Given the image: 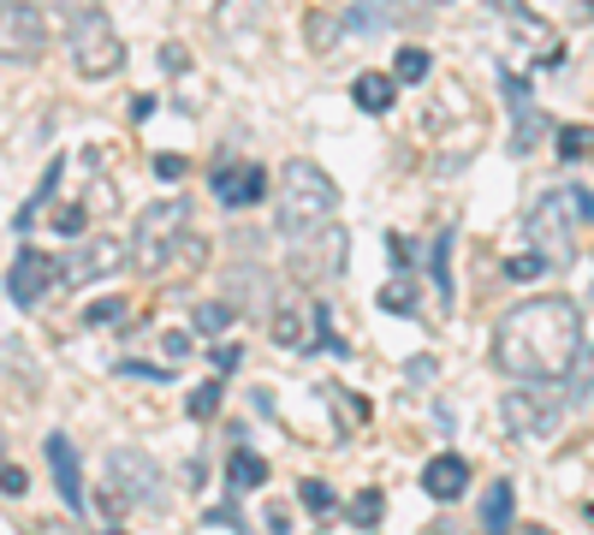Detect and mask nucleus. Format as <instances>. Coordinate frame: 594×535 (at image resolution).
I'll use <instances>...</instances> for the list:
<instances>
[{"label": "nucleus", "instance_id": "obj_1", "mask_svg": "<svg viewBox=\"0 0 594 535\" xmlns=\"http://www.w3.org/2000/svg\"><path fill=\"white\" fill-rule=\"evenodd\" d=\"M583 310L571 298L547 292V298H524L500 315L494 334V364L500 375L524 387H559L571 381L576 364H583Z\"/></svg>", "mask_w": 594, "mask_h": 535}, {"label": "nucleus", "instance_id": "obj_2", "mask_svg": "<svg viewBox=\"0 0 594 535\" xmlns=\"http://www.w3.org/2000/svg\"><path fill=\"white\" fill-rule=\"evenodd\" d=\"M273 214H280V233L303 244L315 233H327L333 214H339V191H333V179L315 161H285L280 167V185H273Z\"/></svg>", "mask_w": 594, "mask_h": 535}, {"label": "nucleus", "instance_id": "obj_3", "mask_svg": "<svg viewBox=\"0 0 594 535\" xmlns=\"http://www.w3.org/2000/svg\"><path fill=\"white\" fill-rule=\"evenodd\" d=\"M191 202L184 197H161V202H149V209L137 214V238H132V263L143 274H167L172 268V250L179 244H191Z\"/></svg>", "mask_w": 594, "mask_h": 535}, {"label": "nucleus", "instance_id": "obj_4", "mask_svg": "<svg viewBox=\"0 0 594 535\" xmlns=\"http://www.w3.org/2000/svg\"><path fill=\"white\" fill-rule=\"evenodd\" d=\"M71 66H78L83 78H113V71L125 66V42L101 7H83L78 24H71Z\"/></svg>", "mask_w": 594, "mask_h": 535}, {"label": "nucleus", "instance_id": "obj_5", "mask_svg": "<svg viewBox=\"0 0 594 535\" xmlns=\"http://www.w3.org/2000/svg\"><path fill=\"white\" fill-rule=\"evenodd\" d=\"M571 214H576V197H571V191H547V197L529 209V238H535V256H541L547 268H564V263L576 256Z\"/></svg>", "mask_w": 594, "mask_h": 535}, {"label": "nucleus", "instance_id": "obj_6", "mask_svg": "<svg viewBox=\"0 0 594 535\" xmlns=\"http://www.w3.org/2000/svg\"><path fill=\"white\" fill-rule=\"evenodd\" d=\"M54 280H66V263H60V256L19 250V263H12V280H7V298L19 303V310H36V303L48 298Z\"/></svg>", "mask_w": 594, "mask_h": 535}, {"label": "nucleus", "instance_id": "obj_7", "mask_svg": "<svg viewBox=\"0 0 594 535\" xmlns=\"http://www.w3.org/2000/svg\"><path fill=\"white\" fill-rule=\"evenodd\" d=\"M500 416L512 423V435H524V441H547L559 428V404H547L541 387H517V393H505Z\"/></svg>", "mask_w": 594, "mask_h": 535}, {"label": "nucleus", "instance_id": "obj_8", "mask_svg": "<svg viewBox=\"0 0 594 535\" xmlns=\"http://www.w3.org/2000/svg\"><path fill=\"white\" fill-rule=\"evenodd\" d=\"M155 488H161V476H155V465L143 453H113L108 458V505L113 512L132 505V500H149Z\"/></svg>", "mask_w": 594, "mask_h": 535}, {"label": "nucleus", "instance_id": "obj_9", "mask_svg": "<svg viewBox=\"0 0 594 535\" xmlns=\"http://www.w3.org/2000/svg\"><path fill=\"white\" fill-rule=\"evenodd\" d=\"M0 31H7V60L12 66L36 60L42 42H48V31H42V12L24 7V0H7V7H0Z\"/></svg>", "mask_w": 594, "mask_h": 535}, {"label": "nucleus", "instance_id": "obj_10", "mask_svg": "<svg viewBox=\"0 0 594 535\" xmlns=\"http://www.w3.org/2000/svg\"><path fill=\"white\" fill-rule=\"evenodd\" d=\"M268 191V172L256 167V161H232L214 172V197L226 202V209H250V202H262Z\"/></svg>", "mask_w": 594, "mask_h": 535}, {"label": "nucleus", "instance_id": "obj_11", "mask_svg": "<svg viewBox=\"0 0 594 535\" xmlns=\"http://www.w3.org/2000/svg\"><path fill=\"white\" fill-rule=\"evenodd\" d=\"M125 256H132V250H125L120 238H90L78 256H71L66 280H71V286H78V280H101V274H113V268L125 263Z\"/></svg>", "mask_w": 594, "mask_h": 535}, {"label": "nucleus", "instance_id": "obj_12", "mask_svg": "<svg viewBox=\"0 0 594 535\" xmlns=\"http://www.w3.org/2000/svg\"><path fill=\"white\" fill-rule=\"evenodd\" d=\"M487 7H494L500 19H505V24H512V31H517V36L529 42V48H541V60H547V66L559 60V48H553V31H547V24L535 19V12L524 7V0H487Z\"/></svg>", "mask_w": 594, "mask_h": 535}, {"label": "nucleus", "instance_id": "obj_13", "mask_svg": "<svg viewBox=\"0 0 594 535\" xmlns=\"http://www.w3.org/2000/svg\"><path fill=\"white\" fill-rule=\"evenodd\" d=\"M48 465H54V482H60V500L71 505V517L83 512V476H78V453H71L66 435H48Z\"/></svg>", "mask_w": 594, "mask_h": 535}, {"label": "nucleus", "instance_id": "obj_14", "mask_svg": "<svg viewBox=\"0 0 594 535\" xmlns=\"http://www.w3.org/2000/svg\"><path fill=\"white\" fill-rule=\"evenodd\" d=\"M423 488L434 500H458L463 488H470V465H463L458 453H440V458H428V470H423Z\"/></svg>", "mask_w": 594, "mask_h": 535}, {"label": "nucleus", "instance_id": "obj_15", "mask_svg": "<svg viewBox=\"0 0 594 535\" xmlns=\"http://www.w3.org/2000/svg\"><path fill=\"white\" fill-rule=\"evenodd\" d=\"M214 31L232 36V42L256 36L262 31V0H221V7H214Z\"/></svg>", "mask_w": 594, "mask_h": 535}, {"label": "nucleus", "instance_id": "obj_16", "mask_svg": "<svg viewBox=\"0 0 594 535\" xmlns=\"http://www.w3.org/2000/svg\"><path fill=\"white\" fill-rule=\"evenodd\" d=\"M393 83H399V78H386V71H357L351 101H357L363 113H386V108H393V96H399Z\"/></svg>", "mask_w": 594, "mask_h": 535}, {"label": "nucleus", "instance_id": "obj_17", "mask_svg": "<svg viewBox=\"0 0 594 535\" xmlns=\"http://www.w3.org/2000/svg\"><path fill=\"white\" fill-rule=\"evenodd\" d=\"M512 505H517L512 482H494V488H487V500H482V530L505 535V530H512Z\"/></svg>", "mask_w": 594, "mask_h": 535}, {"label": "nucleus", "instance_id": "obj_18", "mask_svg": "<svg viewBox=\"0 0 594 535\" xmlns=\"http://www.w3.org/2000/svg\"><path fill=\"white\" fill-rule=\"evenodd\" d=\"M541 137H547V120H541L535 108H517V125H512V155H529Z\"/></svg>", "mask_w": 594, "mask_h": 535}, {"label": "nucleus", "instance_id": "obj_19", "mask_svg": "<svg viewBox=\"0 0 594 535\" xmlns=\"http://www.w3.org/2000/svg\"><path fill=\"white\" fill-rule=\"evenodd\" d=\"M226 482H232V488H238V494H244V488L268 482V465H262V458H256V453H244V446H238V453H232V470H226Z\"/></svg>", "mask_w": 594, "mask_h": 535}, {"label": "nucleus", "instance_id": "obj_20", "mask_svg": "<svg viewBox=\"0 0 594 535\" xmlns=\"http://www.w3.org/2000/svg\"><path fill=\"white\" fill-rule=\"evenodd\" d=\"M428 268H434V292H440V298H452V233H440V238H434Z\"/></svg>", "mask_w": 594, "mask_h": 535}, {"label": "nucleus", "instance_id": "obj_21", "mask_svg": "<svg viewBox=\"0 0 594 535\" xmlns=\"http://www.w3.org/2000/svg\"><path fill=\"white\" fill-rule=\"evenodd\" d=\"M381 512H386V494H381V488H363V494L351 500V524H357V530H374V524H381Z\"/></svg>", "mask_w": 594, "mask_h": 535}, {"label": "nucleus", "instance_id": "obj_22", "mask_svg": "<svg viewBox=\"0 0 594 535\" xmlns=\"http://www.w3.org/2000/svg\"><path fill=\"white\" fill-rule=\"evenodd\" d=\"M393 78H399V83H423V78H428V54H423V48H399V54H393Z\"/></svg>", "mask_w": 594, "mask_h": 535}, {"label": "nucleus", "instance_id": "obj_23", "mask_svg": "<svg viewBox=\"0 0 594 535\" xmlns=\"http://www.w3.org/2000/svg\"><path fill=\"white\" fill-rule=\"evenodd\" d=\"M589 149H594V132H589V125H564V132H559V155H564V161H583Z\"/></svg>", "mask_w": 594, "mask_h": 535}, {"label": "nucleus", "instance_id": "obj_24", "mask_svg": "<svg viewBox=\"0 0 594 535\" xmlns=\"http://www.w3.org/2000/svg\"><path fill=\"white\" fill-rule=\"evenodd\" d=\"M273 339H280V345H303V315L292 310V303L273 310Z\"/></svg>", "mask_w": 594, "mask_h": 535}, {"label": "nucleus", "instance_id": "obj_25", "mask_svg": "<svg viewBox=\"0 0 594 535\" xmlns=\"http://www.w3.org/2000/svg\"><path fill=\"white\" fill-rule=\"evenodd\" d=\"M339 31H345V19H327V12H310V24H303V36H310L315 48H333Z\"/></svg>", "mask_w": 594, "mask_h": 535}, {"label": "nucleus", "instance_id": "obj_26", "mask_svg": "<svg viewBox=\"0 0 594 535\" xmlns=\"http://www.w3.org/2000/svg\"><path fill=\"white\" fill-rule=\"evenodd\" d=\"M226 322H232V303H202L197 310V334H226Z\"/></svg>", "mask_w": 594, "mask_h": 535}, {"label": "nucleus", "instance_id": "obj_27", "mask_svg": "<svg viewBox=\"0 0 594 535\" xmlns=\"http://www.w3.org/2000/svg\"><path fill=\"white\" fill-rule=\"evenodd\" d=\"M120 315H125L120 298H101V303H90V310H83V327H108V322H120Z\"/></svg>", "mask_w": 594, "mask_h": 535}, {"label": "nucleus", "instance_id": "obj_28", "mask_svg": "<svg viewBox=\"0 0 594 535\" xmlns=\"http://www.w3.org/2000/svg\"><path fill=\"white\" fill-rule=\"evenodd\" d=\"M500 274H505V280H541L547 263H541V256H512V263H505Z\"/></svg>", "mask_w": 594, "mask_h": 535}, {"label": "nucleus", "instance_id": "obj_29", "mask_svg": "<svg viewBox=\"0 0 594 535\" xmlns=\"http://www.w3.org/2000/svg\"><path fill=\"white\" fill-rule=\"evenodd\" d=\"M214 411H221V381H209V387L191 393V416H214Z\"/></svg>", "mask_w": 594, "mask_h": 535}, {"label": "nucleus", "instance_id": "obj_30", "mask_svg": "<svg viewBox=\"0 0 594 535\" xmlns=\"http://www.w3.org/2000/svg\"><path fill=\"white\" fill-rule=\"evenodd\" d=\"M298 500L310 505V512H333V488H327V482H303Z\"/></svg>", "mask_w": 594, "mask_h": 535}, {"label": "nucleus", "instance_id": "obj_31", "mask_svg": "<svg viewBox=\"0 0 594 535\" xmlns=\"http://www.w3.org/2000/svg\"><path fill=\"white\" fill-rule=\"evenodd\" d=\"M500 90H505V101H512V113L529 108V83L517 78V71H500Z\"/></svg>", "mask_w": 594, "mask_h": 535}, {"label": "nucleus", "instance_id": "obj_32", "mask_svg": "<svg viewBox=\"0 0 594 535\" xmlns=\"http://www.w3.org/2000/svg\"><path fill=\"white\" fill-rule=\"evenodd\" d=\"M381 310H404V315H411V310H416L411 286H386V292H381Z\"/></svg>", "mask_w": 594, "mask_h": 535}, {"label": "nucleus", "instance_id": "obj_33", "mask_svg": "<svg viewBox=\"0 0 594 535\" xmlns=\"http://www.w3.org/2000/svg\"><path fill=\"white\" fill-rule=\"evenodd\" d=\"M54 233H60V238H78V233H83V209H60V214H54Z\"/></svg>", "mask_w": 594, "mask_h": 535}, {"label": "nucleus", "instance_id": "obj_34", "mask_svg": "<svg viewBox=\"0 0 594 535\" xmlns=\"http://www.w3.org/2000/svg\"><path fill=\"white\" fill-rule=\"evenodd\" d=\"M404 375H411L416 387H428V381H434V357H411V364H404Z\"/></svg>", "mask_w": 594, "mask_h": 535}, {"label": "nucleus", "instance_id": "obj_35", "mask_svg": "<svg viewBox=\"0 0 594 535\" xmlns=\"http://www.w3.org/2000/svg\"><path fill=\"white\" fill-rule=\"evenodd\" d=\"M155 172H161V179H184V161L179 155H155Z\"/></svg>", "mask_w": 594, "mask_h": 535}, {"label": "nucleus", "instance_id": "obj_36", "mask_svg": "<svg viewBox=\"0 0 594 535\" xmlns=\"http://www.w3.org/2000/svg\"><path fill=\"white\" fill-rule=\"evenodd\" d=\"M0 488H7V500H19V494H24V470H19V465H7V476H0Z\"/></svg>", "mask_w": 594, "mask_h": 535}, {"label": "nucleus", "instance_id": "obj_37", "mask_svg": "<svg viewBox=\"0 0 594 535\" xmlns=\"http://www.w3.org/2000/svg\"><path fill=\"white\" fill-rule=\"evenodd\" d=\"M161 345H167V364H179V357H184V352H191V339H184V334H167Z\"/></svg>", "mask_w": 594, "mask_h": 535}, {"label": "nucleus", "instance_id": "obj_38", "mask_svg": "<svg viewBox=\"0 0 594 535\" xmlns=\"http://www.w3.org/2000/svg\"><path fill=\"white\" fill-rule=\"evenodd\" d=\"M161 66H167V71H184L191 60H184V48H161Z\"/></svg>", "mask_w": 594, "mask_h": 535}, {"label": "nucleus", "instance_id": "obj_39", "mask_svg": "<svg viewBox=\"0 0 594 535\" xmlns=\"http://www.w3.org/2000/svg\"><path fill=\"white\" fill-rule=\"evenodd\" d=\"M576 197V214H583V221H594V191H571Z\"/></svg>", "mask_w": 594, "mask_h": 535}, {"label": "nucleus", "instance_id": "obj_40", "mask_svg": "<svg viewBox=\"0 0 594 535\" xmlns=\"http://www.w3.org/2000/svg\"><path fill=\"white\" fill-rule=\"evenodd\" d=\"M48 7H66L71 12V7H96V0H48Z\"/></svg>", "mask_w": 594, "mask_h": 535}, {"label": "nucleus", "instance_id": "obj_41", "mask_svg": "<svg viewBox=\"0 0 594 535\" xmlns=\"http://www.w3.org/2000/svg\"><path fill=\"white\" fill-rule=\"evenodd\" d=\"M113 535H125V530H113Z\"/></svg>", "mask_w": 594, "mask_h": 535}]
</instances>
